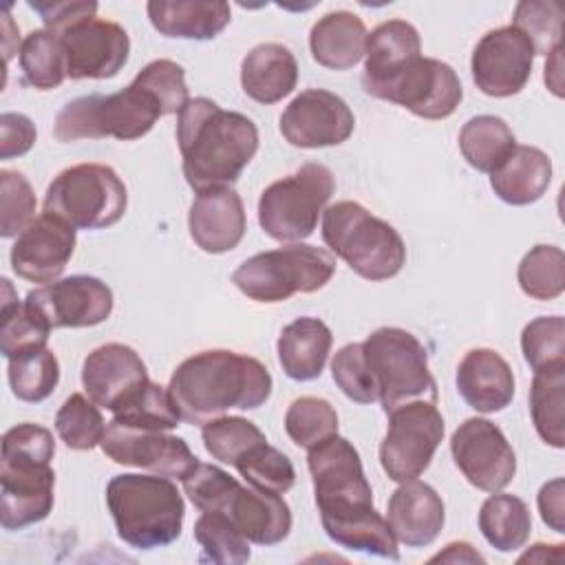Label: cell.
Here are the masks:
<instances>
[{
    "label": "cell",
    "instance_id": "d6986e66",
    "mask_svg": "<svg viewBox=\"0 0 565 565\" xmlns=\"http://www.w3.org/2000/svg\"><path fill=\"white\" fill-rule=\"evenodd\" d=\"M534 49L512 24L488 31L475 46L470 71L477 88L490 97L521 93L532 75Z\"/></svg>",
    "mask_w": 565,
    "mask_h": 565
},
{
    "label": "cell",
    "instance_id": "7402d4cb",
    "mask_svg": "<svg viewBox=\"0 0 565 565\" xmlns=\"http://www.w3.org/2000/svg\"><path fill=\"white\" fill-rule=\"evenodd\" d=\"M148 369L139 353L121 342H108L93 349L82 364V384L86 395L115 413L128 395L148 382Z\"/></svg>",
    "mask_w": 565,
    "mask_h": 565
},
{
    "label": "cell",
    "instance_id": "5bb4252c",
    "mask_svg": "<svg viewBox=\"0 0 565 565\" xmlns=\"http://www.w3.org/2000/svg\"><path fill=\"white\" fill-rule=\"evenodd\" d=\"M380 444V463L395 483L417 479L444 439V417L433 402H408L393 408Z\"/></svg>",
    "mask_w": 565,
    "mask_h": 565
},
{
    "label": "cell",
    "instance_id": "d590c367",
    "mask_svg": "<svg viewBox=\"0 0 565 565\" xmlns=\"http://www.w3.org/2000/svg\"><path fill=\"white\" fill-rule=\"evenodd\" d=\"M2 313H0V353L11 360L24 351L46 347L49 324L22 300L13 298V289L2 278Z\"/></svg>",
    "mask_w": 565,
    "mask_h": 565
},
{
    "label": "cell",
    "instance_id": "f546056e",
    "mask_svg": "<svg viewBox=\"0 0 565 565\" xmlns=\"http://www.w3.org/2000/svg\"><path fill=\"white\" fill-rule=\"evenodd\" d=\"M366 26L351 11L324 13L309 33L313 60L331 71L353 68L366 51Z\"/></svg>",
    "mask_w": 565,
    "mask_h": 565
},
{
    "label": "cell",
    "instance_id": "74e56055",
    "mask_svg": "<svg viewBox=\"0 0 565 565\" xmlns=\"http://www.w3.org/2000/svg\"><path fill=\"white\" fill-rule=\"evenodd\" d=\"M113 419L135 428L172 430L181 422V413L168 388L148 380L113 413Z\"/></svg>",
    "mask_w": 565,
    "mask_h": 565
},
{
    "label": "cell",
    "instance_id": "2e32d148",
    "mask_svg": "<svg viewBox=\"0 0 565 565\" xmlns=\"http://www.w3.org/2000/svg\"><path fill=\"white\" fill-rule=\"evenodd\" d=\"M66 55V75L71 79H108L128 62L130 38L113 20L86 15L55 33Z\"/></svg>",
    "mask_w": 565,
    "mask_h": 565
},
{
    "label": "cell",
    "instance_id": "6da1fadb",
    "mask_svg": "<svg viewBox=\"0 0 565 565\" xmlns=\"http://www.w3.org/2000/svg\"><path fill=\"white\" fill-rule=\"evenodd\" d=\"M307 466L324 534L344 550L397 561V539L373 505L355 446L335 433L309 448Z\"/></svg>",
    "mask_w": 565,
    "mask_h": 565
},
{
    "label": "cell",
    "instance_id": "816d5d0a",
    "mask_svg": "<svg viewBox=\"0 0 565 565\" xmlns=\"http://www.w3.org/2000/svg\"><path fill=\"white\" fill-rule=\"evenodd\" d=\"M565 483L561 477L543 483V488L539 490V512L545 525H550L554 532L563 534L565 532V503H563V494H565Z\"/></svg>",
    "mask_w": 565,
    "mask_h": 565
},
{
    "label": "cell",
    "instance_id": "60d3db41",
    "mask_svg": "<svg viewBox=\"0 0 565 565\" xmlns=\"http://www.w3.org/2000/svg\"><path fill=\"white\" fill-rule=\"evenodd\" d=\"M55 430L66 448L93 450L95 446L102 444L106 424L99 413V406L90 397L73 393L64 399L55 415Z\"/></svg>",
    "mask_w": 565,
    "mask_h": 565
},
{
    "label": "cell",
    "instance_id": "30bf717a",
    "mask_svg": "<svg viewBox=\"0 0 565 565\" xmlns=\"http://www.w3.org/2000/svg\"><path fill=\"white\" fill-rule=\"evenodd\" d=\"M362 351L384 413L417 399L437 404V384L428 369L426 347L413 333L399 327L375 329L362 342Z\"/></svg>",
    "mask_w": 565,
    "mask_h": 565
},
{
    "label": "cell",
    "instance_id": "f907efd6",
    "mask_svg": "<svg viewBox=\"0 0 565 565\" xmlns=\"http://www.w3.org/2000/svg\"><path fill=\"white\" fill-rule=\"evenodd\" d=\"M33 11L40 13L44 29L60 33L68 24H73L79 18L95 15L97 13V2L93 0H66V2H29Z\"/></svg>",
    "mask_w": 565,
    "mask_h": 565
},
{
    "label": "cell",
    "instance_id": "e575fe53",
    "mask_svg": "<svg viewBox=\"0 0 565 565\" xmlns=\"http://www.w3.org/2000/svg\"><path fill=\"white\" fill-rule=\"evenodd\" d=\"M18 60L24 82L38 90H53L68 77L62 40L49 29L31 31L20 44Z\"/></svg>",
    "mask_w": 565,
    "mask_h": 565
},
{
    "label": "cell",
    "instance_id": "f35d334b",
    "mask_svg": "<svg viewBox=\"0 0 565 565\" xmlns=\"http://www.w3.org/2000/svg\"><path fill=\"white\" fill-rule=\"evenodd\" d=\"M519 287L534 300H554L565 289V254L556 245H534L519 263Z\"/></svg>",
    "mask_w": 565,
    "mask_h": 565
},
{
    "label": "cell",
    "instance_id": "7bdbcfd3",
    "mask_svg": "<svg viewBox=\"0 0 565 565\" xmlns=\"http://www.w3.org/2000/svg\"><path fill=\"white\" fill-rule=\"evenodd\" d=\"M194 539L201 545V561L221 565H241L249 561V541L216 512H201L194 523Z\"/></svg>",
    "mask_w": 565,
    "mask_h": 565
},
{
    "label": "cell",
    "instance_id": "277c9868",
    "mask_svg": "<svg viewBox=\"0 0 565 565\" xmlns=\"http://www.w3.org/2000/svg\"><path fill=\"white\" fill-rule=\"evenodd\" d=\"M53 433L40 424H18L2 435L0 525L7 532L44 521L53 510Z\"/></svg>",
    "mask_w": 565,
    "mask_h": 565
},
{
    "label": "cell",
    "instance_id": "9a60e30c",
    "mask_svg": "<svg viewBox=\"0 0 565 565\" xmlns=\"http://www.w3.org/2000/svg\"><path fill=\"white\" fill-rule=\"evenodd\" d=\"M450 452L461 475L483 492H501L516 472V455L497 424L470 417L450 437Z\"/></svg>",
    "mask_w": 565,
    "mask_h": 565
},
{
    "label": "cell",
    "instance_id": "d6a6232c",
    "mask_svg": "<svg viewBox=\"0 0 565 565\" xmlns=\"http://www.w3.org/2000/svg\"><path fill=\"white\" fill-rule=\"evenodd\" d=\"M516 146L512 128L497 115H477L459 130V150L468 166L492 174Z\"/></svg>",
    "mask_w": 565,
    "mask_h": 565
},
{
    "label": "cell",
    "instance_id": "c3c4849f",
    "mask_svg": "<svg viewBox=\"0 0 565 565\" xmlns=\"http://www.w3.org/2000/svg\"><path fill=\"white\" fill-rule=\"evenodd\" d=\"M331 375L338 388L358 404L380 402L375 380L364 362L362 342L344 344L331 360Z\"/></svg>",
    "mask_w": 565,
    "mask_h": 565
},
{
    "label": "cell",
    "instance_id": "4316f807",
    "mask_svg": "<svg viewBox=\"0 0 565 565\" xmlns=\"http://www.w3.org/2000/svg\"><path fill=\"white\" fill-rule=\"evenodd\" d=\"M298 84V62L294 53L278 44L265 42L254 46L241 62V86L258 104H276Z\"/></svg>",
    "mask_w": 565,
    "mask_h": 565
},
{
    "label": "cell",
    "instance_id": "8fae6325",
    "mask_svg": "<svg viewBox=\"0 0 565 565\" xmlns=\"http://www.w3.org/2000/svg\"><path fill=\"white\" fill-rule=\"evenodd\" d=\"M128 207V190L104 163H77L62 170L46 188L44 212L75 230L115 225Z\"/></svg>",
    "mask_w": 565,
    "mask_h": 565
},
{
    "label": "cell",
    "instance_id": "484cf974",
    "mask_svg": "<svg viewBox=\"0 0 565 565\" xmlns=\"http://www.w3.org/2000/svg\"><path fill=\"white\" fill-rule=\"evenodd\" d=\"M146 11L161 35L199 42L214 40L232 20L223 0H150Z\"/></svg>",
    "mask_w": 565,
    "mask_h": 565
},
{
    "label": "cell",
    "instance_id": "e0dca14e",
    "mask_svg": "<svg viewBox=\"0 0 565 565\" xmlns=\"http://www.w3.org/2000/svg\"><path fill=\"white\" fill-rule=\"evenodd\" d=\"M102 450L119 466H132L152 475L183 479V475L199 461L185 439L168 430L135 428L110 419L102 437Z\"/></svg>",
    "mask_w": 565,
    "mask_h": 565
},
{
    "label": "cell",
    "instance_id": "8992f818",
    "mask_svg": "<svg viewBox=\"0 0 565 565\" xmlns=\"http://www.w3.org/2000/svg\"><path fill=\"white\" fill-rule=\"evenodd\" d=\"M106 505L117 536L132 550H157L181 536L183 497L163 475H115L106 486Z\"/></svg>",
    "mask_w": 565,
    "mask_h": 565
},
{
    "label": "cell",
    "instance_id": "52a82bcc",
    "mask_svg": "<svg viewBox=\"0 0 565 565\" xmlns=\"http://www.w3.org/2000/svg\"><path fill=\"white\" fill-rule=\"evenodd\" d=\"M322 241L366 280H388L406 263L399 232L355 201H338L322 212Z\"/></svg>",
    "mask_w": 565,
    "mask_h": 565
},
{
    "label": "cell",
    "instance_id": "4fadbf2b",
    "mask_svg": "<svg viewBox=\"0 0 565 565\" xmlns=\"http://www.w3.org/2000/svg\"><path fill=\"white\" fill-rule=\"evenodd\" d=\"M371 97L397 104L422 119H446L463 99L461 79L441 60L417 55L380 82L362 86Z\"/></svg>",
    "mask_w": 565,
    "mask_h": 565
},
{
    "label": "cell",
    "instance_id": "ba28073f",
    "mask_svg": "<svg viewBox=\"0 0 565 565\" xmlns=\"http://www.w3.org/2000/svg\"><path fill=\"white\" fill-rule=\"evenodd\" d=\"M163 106L137 77L119 93L113 95H84L68 102L55 117L53 135L57 141L104 139L115 137L132 141L148 135Z\"/></svg>",
    "mask_w": 565,
    "mask_h": 565
},
{
    "label": "cell",
    "instance_id": "7c38bea8",
    "mask_svg": "<svg viewBox=\"0 0 565 565\" xmlns=\"http://www.w3.org/2000/svg\"><path fill=\"white\" fill-rule=\"evenodd\" d=\"M335 192V179L322 163H305L267 185L258 199V223L278 243L309 238Z\"/></svg>",
    "mask_w": 565,
    "mask_h": 565
},
{
    "label": "cell",
    "instance_id": "603a6c76",
    "mask_svg": "<svg viewBox=\"0 0 565 565\" xmlns=\"http://www.w3.org/2000/svg\"><path fill=\"white\" fill-rule=\"evenodd\" d=\"M188 230L194 245L205 254L234 249L247 230L243 199L230 185L199 192L188 212Z\"/></svg>",
    "mask_w": 565,
    "mask_h": 565
},
{
    "label": "cell",
    "instance_id": "681fc988",
    "mask_svg": "<svg viewBox=\"0 0 565 565\" xmlns=\"http://www.w3.org/2000/svg\"><path fill=\"white\" fill-rule=\"evenodd\" d=\"M38 130L33 121L22 113L0 115V157L13 159L26 154L35 143Z\"/></svg>",
    "mask_w": 565,
    "mask_h": 565
},
{
    "label": "cell",
    "instance_id": "f5cc1de1",
    "mask_svg": "<svg viewBox=\"0 0 565 565\" xmlns=\"http://www.w3.org/2000/svg\"><path fill=\"white\" fill-rule=\"evenodd\" d=\"M437 561H444V563H483L486 558L477 550H472L470 543L455 541V543H448L444 552H439L430 558V563H437Z\"/></svg>",
    "mask_w": 565,
    "mask_h": 565
},
{
    "label": "cell",
    "instance_id": "83f0119b",
    "mask_svg": "<svg viewBox=\"0 0 565 565\" xmlns=\"http://www.w3.org/2000/svg\"><path fill=\"white\" fill-rule=\"evenodd\" d=\"M333 344L331 329L311 316L289 322L278 338V362L285 375L294 382H309L320 377Z\"/></svg>",
    "mask_w": 565,
    "mask_h": 565
},
{
    "label": "cell",
    "instance_id": "cb8c5ba5",
    "mask_svg": "<svg viewBox=\"0 0 565 565\" xmlns=\"http://www.w3.org/2000/svg\"><path fill=\"white\" fill-rule=\"evenodd\" d=\"M446 521L444 501L437 490L419 479H411L397 486L388 499L386 523L393 536L406 547L430 545Z\"/></svg>",
    "mask_w": 565,
    "mask_h": 565
},
{
    "label": "cell",
    "instance_id": "ab89813d",
    "mask_svg": "<svg viewBox=\"0 0 565 565\" xmlns=\"http://www.w3.org/2000/svg\"><path fill=\"white\" fill-rule=\"evenodd\" d=\"M201 439L212 459L230 466H236V461L243 459L252 448L267 441L265 433L254 422L238 415L205 422L201 426Z\"/></svg>",
    "mask_w": 565,
    "mask_h": 565
},
{
    "label": "cell",
    "instance_id": "836d02e7",
    "mask_svg": "<svg viewBox=\"0 0 565 565\" xmlns=\"http://www.w3.org/2000/svg\"><path fill=\"white\" fill-rule=\"evenodd\" d=\"M530 413L539 437L552 446H565V366L536 371L530 386Z\"/></svg>",
    "mask_w": 565,
    "mask_h": 565
},
{
    "label": "cell",
    "instance_id": "7a4b0ae2",
    "mask_svg": "<svg viewBox=\"0 0 565 565\" xmlns=\"http://www.w3.org/2000/svg\"><path fill=\"white\" fill-rule=\"evenodd\" d=\"M267 366L227 349L201 351L185 358L170 375L168 391L188 424H205L227 411H254L271 395Z\"/></svg>",
    "mask_w": 565,
    "mask_h": 565
},
{
    "label": "cell",
    "instance_id": "d4e9b609",
    "mask_svg": "<svg viewBox=\"0 0 565 565\" xmlns=\"http://www.w3.org/2000/svg\"><path fill=\"white\" fill-rule=\"evenodd\" d=\"M457 391L477 413H499L514 397V375L497 351L472 349L457 366Z\"/></svg>",
    "mask_w": 565,
    "mask_h": 565
},
{
    "label": "cell",
    "instance_id": "4dcf8cb0",
    "mask_svg": "<svg viewBox=\"0 0 565 565\" xmlns=\"http://www.w3.org/2000/svg\"><path fill=\"white\" fill-rule=\"evenodd\" d=\"M417 55H422V38L411 22L388 20L377 24L366 35L362 86L384 79Z\"/></svg>",
    "mask_w": 565,
    "mask_h": 565
},
{
    "label": "cell",
    "instance_id": "db71d44e",
    "mask_svg": "<svg viewBox=\"0 0 565 565\" xmlns=\"http://www.w3.org/2000/svg\"><path fill=\"white\" fill-rule=\"evenodd\" d=\"M532 550H536V552H543V556L539 558V561H545L547 556H550V552L545 554V543H536V545H532ZM534 558V552H527V554H523L521 556V561H532Z\"/></svg>",
    "mask_w": 565,
    "mask_h": 565
},
{
    "label": "cell",
    "instance_id": "5b68a950",
    "mask_svg": "<svg viewBox=\"0 0 565 565\" xmlns=\"http://www.w3.org/2000/svg\"><path fill=\"white\" fill-rule=\"evenodd\" d=\"M181 483L199 512L223 514L249 543L278 545L291 532V510L280 494L243 486L214 463L196 461Z\"/></svg>",
    "mask_w": 565,
    "mask_h": 565
},
{
    "label": "cell",
    "instance_id": "bcb514c9",
    "mask_svg": "<svg viewBox=\"0 0 565 565\" xmlns=\"http://www.w3.org/2000/svg\"><path fill=\"white\" fill-rule=\"evenodd\" d=\"M512 26H516L532 44L534 55H552L561 46L563 7L556 2L523 0L514 7Z\"/></svg>",
    "mask_w": 565,
    "mask_h": 565
},
{
    "label": "cell",
    "instance_id": "1f68e13d",
    "mask_svg": "<svg viewBox=\"0 0 565 565\" xmlns=\"http://www.w3.org/2000/svg\"><path fill=\"white\" fill-rule=\"evenodd\" d=\"M479 530L497 552H514L532 532V516L523 499L492 492L479 510Z\"/></svg>",
    "mask_w": 565,
    "mask_h": 565
},
{
    "label": "cell",
    "instance_id": "9c48e42d",
    "mask_svg": "<svg viewBox=\"0 0 565 565\" xmlns=\"http://www.w3.org/2000/svg\"><path fill=\"white\" fill-rule=\"evenodd\" d=\"M335 274V256L322 247L291 243L260 252L238 265L232 282L256 302H285L294 294H313Z\"/></svg>",
    "mask_w": 565,
    "mask_h": 565
},
{
    "label": "cell",
    "instance_id": "ee69618b",
    "mask_svg": "<svg viewBox=\"0 0 565 565\" xmlns=\"http://www.w3.org/2000/svg\"><path fill=\"white\" fill-rule=\"evenodd\" d=\"M521 351L532 371L565 366V320L563 316H539L523 327Z\"/></svg>",
    "mask_w": 565,
    "mask_h": 565
},
{
    "label": "cell",
    "instance_id": "f1b7e54d",
    "mask_svg": "<svg viewBox=\"0 0 565 565\" xmlns=\"http://www.w3.org/2000/svg\"><path fill=\"white\" fill-rule=\"evenodd\" d=\"M552 183V161L534 146H514L508 159L490 174L494 194L508 205L539 201Z\"/></svg>",
    "mask_w": 565,
    "mask_h": 565
},
{
    "label": "cell",
    "instance_id": "7dc6e473",
    "mask_svg": "<svg viewBox=\"0 0 565 565\" xmlns=\"http://www.w3.org/2000/svg\"><path fill=\"white\" fill-rule=\"evenodd\" d=\"M0 236H18L35 218V194L22 172L0 170Z\"/></svg>",
    "mask_w": 565,
    "mask_h": 565
},
{
    "label": "cell",
    "instance_id": "ffe728a7",
    "mask_svg": "<svg viewBox=\"0 0 565 565\" xmlns=\"http://www.w3.org/2000/svg\"><path fill=\"white\" fill-rule=\"evenodd\" d=\"M355 128L349 104L324 88L296 95L280 115V135L296 148H327L344 143Z\"/></svg>",
    "mask_w": 565,
    "mask_h": 565
},
{
    "label": "cell",
    "instance_id": "3957f363",
    "mask_svg": "<svg viewBox=\"0 0 565 565\" xmlns=\"http://www.w3.org/2000/svg\"><path fill=\"white\" fill-rule=\"evenodd\" d=\"M183 177L199 194L234 183L258 150L256 124L207 97L190 99L177 121Z\"/></svg>",
    "mask_w": 565,
    "mask_h": 565
},
{
    "label": "cell",
    "instance_id": "44dd1931",
    "mask_svg": "<svg viewBox=\"0 0 565 565\" xmlns=\"http://www.w3.org/2000/svg\"><path fill=\"white\" fill-rule=\"evenodd\" d=\"M75 243V227L42 212L15 236L9 254L11 269L29 282H55L66 269Z\"/></svg>",
    "mask_w": 565,
    "mask_h": 565
},
{
    "label": "cell",
    "instance_id": "8d00e7d4",
    "mask_svg": "<svg viewBox=\"0 0 565 565\" xmlns=\"http://www.w3.org/2000/svg\"><path fill=\"white\" fill-rule=\"evenodd\" d=\"M7 377L11 393L26 404L44 402L60 382V362L49 347L24 351L9 360Z\"/></svg>",
    "mask_w": 565,
    "mask_h": 565
},
{
    "label": "cell",
    "instance_id": "ac0fdd59",
    "mask_svg": "<svg viewBox=\"0 0 565 565\" xmlns=\"http://www.w3.org/2000/svg\"><path fill=\"white\" fill-rule=\"evenodd\" d=\"M24 302L49 324V329L95 327L113 311L110 287L86 274L68 276L31 289Z\"/></svg>",
    "mask_w": 565,
    "mask_h": 565
},
{
    "label": "cell",
    "instance_id": "b9f144b4",
    "mask_svg": "<svg viewBox=\"0 0 565 565\" xmlns=\"http://www.w3.org/2000/svg\"><path fill=\"white\" fill-rule=\"evenodd\" d=\"M285 430L298 448H313L338 433V413L322 397H298L285 413Z\"/></svg>",
    "mask_w": 565,
    "mask_h": 565
},
{
    "label": "cell",
    "instance_id": "f6af8a7d",
    "mask_svg": "<svg viewBox=\"0 0 565 565\" xmlns=\"http://www.w3.org/2000/svg\"><path fill=\"white\" fill-rule=\"evenodd\" d=\"M234 468L249 486L274 494H285L296 481L291 459L267 441L252 448L243 459L236 461Z\"/></svg>",
    "mask_w": 565,
    "mask_h": 565
}]
</instances>
